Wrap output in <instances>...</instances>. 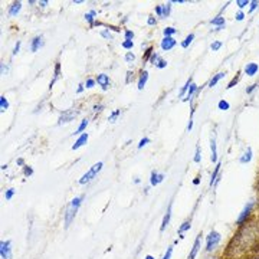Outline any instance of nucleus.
Returning <instances> with one entry per match:
<instances>
[{"label": "nucleus", "mask_w": 259, "mask_h": 259, "mask_svg": "<svg viewBox=\"0 0 259 259\" xmlns=\"http://www.w3.org/2000/svg\"><path fill=\"white\" fill-rule=\"evenodd\" d=\"M94 16H95V12L92 10V12H89V13H88V15L85 16V19L88 20V22H89L91 25H92V20H94Z\"/></svg>", "instance_id": "nucleus-34"}, {"label": "nucleus", "mask_w": 259, "mask_h": 259, "mask_svg": "<svg viewBox=\"0 0 259 259\" xmlns=\"http://www.w3.org/2000/svg\"><path fill=\"white\" fill-rule=\"evenodd\" d=\"M189 228H190V222H189V220H187V222H184L183 225L180 226V229H179V233H180V235H181V233H183L184 230H187Z\"/></svg>", "instance_id": "nucleus-31"}, {"label": "nucleus", "mask_w": 259, "mask_h": 259, "mask_svg": "<svg viewBox=\"0 0 259 259\" xmlns=\"http://www.w3.org/2000/svg\"><path fill=\"white\" fill-rule=\"evenodd\" d=\"M92 85H94V79H88L86 81V88H91Z\"/></svg>", "instance_id": "nucleus-49"}, {"label": "nucleus", "mask_w": 259, "mask_h": 259, "mask_svg": "<svg viewBox=\"0 0 259 259\" xmlns=\"http://www.w3.org/2000/svg\"><path fill=\"white\" fill-rule=\"evenodd\" d=\"M255 86H256V85H251V86H249V88H248V89H246V92H248V94H251L252 91L255 89Z\"/></svg>", "instance_id": "nucleus-53"}, {"label": "nucleus", "mask_w": 259, "mask_h": 259, "mask_svg": "<svg viewBox=\"0 0 259 259\" xmlns=\"http://www.w3.org/2000/svg\"><path fill=\"white\" fill-rule=\"evenodd\" d=\"M134 59H135V56L131 52H128L127 55H125V60H127V62H131V60H134Z\"/></svg>", "instance_id": "nucleus-40"}, {"label": "nucleus", "mask_w": 259, "mask_h": 259, "mask_svg": "<svg viewBox=\"0 0 259 259\" xmlns=\"http://www.w3.org/2000/svg\"><path fill=\"white\" fill-rule=\"evenodd\" d=\"M151 52H153V48H148V49H147V52H146V59L151 55Z\"/></svg>", "instance_id": "nucleus-52"}, {"label": "nucleus", "mask_w": 259, "mask_h": 259, "mask_svg": "<svg viewBox=\"0 0 259 259\" xmlns=\"http://www.w3.org/2000/svg\"><path fill=\"white\" fill-rule=\"evenodd\" d=\"M219 169H220V163H218L216 165V169H214L213 174H212V180H210V186H213V183L216 181V177H218V173H219Z\"/></svg>", "instance_id": "nucleus-24"}, {"label": "nucleus", "mask_w": 259, "mask_h": 259, "mask_svg": "<svg viewBox=\"0 0 259 259\" xmlns=\"http://www.w3.org/2000/svg\"><path fill=\"white\" fill-rule=\"evenodd\" d=\"M118 114H120V111H115V113H114L113 115L109 117V121H111V122H114V121H115V118L118 117Z\"/></svg>", "instance_id": "nucleus-44"}, {"label": "nucleus", "mask_w": 259, "mask_h": 259, "mask_svg": "<svg viewBox=\"0 0 259 259\" xmlns=\"http://www.w3.org/2000/svg\"><path fill=\"white\" fill-rule=\"evenodd\" d=\"M256 7H258V2H252L251 3V12H253Z\"/></svg>", "instance_id": "nucleus-47"}, {"label": "nucleus", "mask_w": 259, "mask_h": 259, "mask_svg": "<svg viewBox=\"0 0 259 259\" xmlns=\"http://www.w3.org/2000/svg\"><path fill=\"white\" fill-rule=\"evenodd\" d=\"M156 12H157V15L163 16V9H161V6H157V7H156Z\"/></svg>", "instance_id": "nucleus-50"}, {"label": "nucleus", "mask_w": 259, "mask_h": 259, "mask_svg": "<svg viewBox=\"0 0 259 259\" xmlns=\"http://www.w3.org/2000/svg\"><path fill=\"white\" fill-rule=\"evenodd\" d=\"M236 4L239 6L240 9H242V7H245V6H248V4H249V2H248V0H237V2H236Z\"/></svg>", "instance_id": "nucleus-36"}, {"label": "nucleus", "mask_w": 259, "mask_h": 259, "mask_svg": "<svg viewBox=\"0 0 259 259\" xmlns=\"http://www.w3.org/2000/svg\"><path fill=\"white\" fill-rule=\"evenodd\" d=\"M239 75H240V74H239V72H237V74H236V76H235V78H233L232 81H230V82H229V85L226 86V88H228V89H230V88H233V86H235V85H236L237 82H239Z\"/></svg>", "instance_id": "nucleus-25"}, {"label": "nucleus", "mask_w": 259, "mask_h": 259, "mask_svg": "<svg viewBox=\"0 0 259 259\" xmlns=\"http://www.w3.org/2000/svg\"><path fill=\"white\" fill-rule=\"evenodd\" d=\"M252 207H253V203H249L248 206L245 207L243 212H242V214H240L239 219H237V225H242V223L246 220V218L249 216V213H251V210H252Z\"/></svg>", "instance_id": "nucleus-6"}, {"label": "nucleus", "mask_w": 259, "mask_h": 259, "mask_svg": "<svg viewBox=\"0 0 259 259\" xmlns=\"http://www.w3.org/2000/svg\"><path fill=\"white\" fill-rule=\"evenodd\" d=\"M258 69H259V66L256 64H248L246 68H245V72H246V75L253 76L256 72H258Z\"/></svg>", "instance_id": "nucleus-10"}, {"label": "nucleus", "mask_w": 259, "mask_h": 259, "mask_svg": "<svg viewBox=\"0 0 259 259\" xmlns=\"http://www.w3.org/2000/svg\"><path fill=\"white\" fill-rule=\"evenodd\" d=\"M122 46L125 49H131L134 46V43H132V41H125V42H122Z\"/></svg>", "instance_id": "nucleus-37"}, {"label": "nucleus", "mask_w": 259, "mask_h": 259, "mask_svg": "<svg viewBox=\"0 0 259 259\" xmlns=\"http://www.w3.org/2000/svg\"><path fill=\"white\" fill-rule=\"evenodd\" d=\"M163 179H164L163 174H158V173H156V171L151 173V184H153V186H156V184H158L160 181H163Z\"/></svg>", "instance_id": "nucleus-15"}, {"label": "nucleus", "mask_w": 259, "mask_h": 259, "mask_svg": "<svg viewBox=\"0 0 259 259\" xmlns=\"http://www.w3.org/2000/svg\"><path fill=\"white\" fill-rule=\"evenodd\" d=\"M82 199H84V196H79V197H75V199L72 200L71 206H74V207H76V209H78V207H79V204H81V202H82Z\"/></svg>", "instance_id": "nucleus-27"}, {"label": "nucleus", "mask_w": 259, "mask_h": 259, "mask_svg": "<svg viewBox=\"0 0 259 259\" xmlns=\"http://www.w3.org/2000/svg\"><path fill=\"white\" fill-rule=\"evenodd\" d=\"M190 85H192V78H190V79H187V82H186V85H184L183 88H181V91H180V97L184 94V92H186V91H187V88H189Z\"/></svg>", "instance_id": "nucleus-32"}, {"label": "nucleus", "mask_w": 259, "mask_h": 259, "mask_svg": "<svg viewBox=\"0 0 259 259\" xmlns=\"http://www.w3.org/2000/svg\"><path fill=\"white\" fill-rule=\"evenodd\" d=\"M148 141H150V140H148V138H143V140H141V141H140V144H138V148H141V147H143V146H146V144L148 143Z\"/></svg>", "instance_id": "nucleus-43"}, {"label": "nucleus", "mask_w": 259, "mask_h": 259, "mask_svg": "<svg viewBox=\"0 0 259 259\" xmlns=\"http://www.w3.org/2000/svg\"><path fill=\"white\" fill-rule=\"evenodd\" d=\"M0 253H2V259H10L12 258V253H10V240L2 242V249H0Z\"/></svg>", "instance_id": "nucleus-4"}, {"label": "nucleus", "mask_w": 259, "mask_h": 259, "mask_svg": "<svg viewBox=\"0 0 259 259\" xmlns=\"http://www.w3.org/2000/svg\"><path fill=\"white\" fill-rule=\"evenodd\" d=\"M251 158H252V148H248L245 156L240 158V163H248V161H251Z\"/></svg>", "instance_id": "nucleus-20"}, {"label": "nucleus", "mask_w": 259, "mask_h": 259, "mask_svg": "<svg viewBox=\"0 0 259 259\" xmlns=\"http://www.w3.org/2000/svg\"><path fill=\"white\" fill-rule=\"evenodd\" d=\"M173 33H176V29H174V27H165L164 29V36L165 38H171Z\"/></svg>", "instance_id": "nucleus-28"}, {"label": "nucleus", "mask_w": 259, "mask_h": 259, "mask_svg": "<svg viewBox=\"0 0 259 259\" xmlns=\"http://www.w3.org/2000/svg\"><path fill=\"white\" fill-rule=\"evenodd\" d=\"M194 161L199 163L200 161V153H199V147L196 148V156H194Z\"/></svg>", "instance_id": "nucleus-42"}, {"label": "nucleus", "mask_w": 259, "mask_h": 259, "mask_svg": "<svg viewBox=\"0 0 259 259\" xmlns=\"http://www.w3.org/2000/svg\"><path fill=\"white\" fill-rule=\"evenodd\" d=\"M170 216H171V206H169V209H167V213H165L164 219H163V223H161V228H160V230H164L165 228H167V225H169L170 222Z\"/></svg>", "instance_id": "nucleus-13"}, {"label": "nucleus", "mask_w": 259, "mask_h": 259, "mask_svg": "<svg viewBox=\"0 0 259 259\" xmlns=\"http://www.w3.org/2000/svg\"><path fill=\"white\" fill-rule=\"evenodd\" d=\"M196 89H197V85L192 84V85H190V89H189V92H187V99H190V98L193 97V94L196 92Z\"/></svg>", "instance_id": "nucleus-29"}, {"label": "nucleus", "mask_w": 259, "mask_h": 259, "mask_svg": "<svg viewBox=\"0 0 259 259\" xmlns=\"http://www.w3.org/2000/svg\"><path fill=\"white\" fill-rule=\"evenodd\" d=\"M193 39H194V35H193V33H190V35L187 36V38L184 39V42L181 43V46H183V48H187V46L190 45V43H192V41H193Z\"/></svg>", "instance_id": "nucleus-22"}, {"label": "nucleus", "mask_w": 259, "mask_h": 259, "mask_svg": "<svg viewBox=\"0 0 259 259\" xmlns=\"http://www.w3.org/2000/svg\"><path fill=\"white\" fill-rule=\"evenodd\" d=\"M102 36H104V38H108V39H111V35H109L108 32H105V30H104V32H102Z\"/></svg>", "instance_id": "nucleus-54"}, {"label": "nucleus", "mask_w": 259, "mask_h": 259, "mask_svg": "<svg viewBox=\"0 0 259 259\" xmlns=\"http://www.w3.org/2000/svg\"><path fill=\"white\" fill-rule=\"evenodd\" d=\"M13 193H15V192H13V189L7 190V192H6V199H7V200H9V199H12V196H13Z\"/></svg>", "instance_id": "nucleus-45"}, {"label": "nucleus", "mask_w": 259, "mask_h": 259, "mask_svg": "<svg viewBox=\"0 0 259 259\" xmlns=\"http://www.w3.org/2000/svg\"><path fill=\"white\" fill-rule=\"evenodd\" d=\"M212 25H218V27H220V26H223V25H225V19H223V17H220V16H218L216 19L212 20Z\"/></svg>", "instance_id": "nucleus-23"}, {"label": "nucleus", "mask_w": 259, "mask_h": 259, "mask_svg": "<svg viewBox=\"0 0 259 259\" xmlns=\"http://www.w3.org/2000/svg\"><path fill=\"white\" fill-rule=\"evenodd\" d=\"M151 62H153L154 65H157L158 68H164L165 65H167V62H165V60H163L161 58L157 55V53H153V55H151Z\"/></svg>", "instance_id": "nucleus-9"}, {"label": "nucleus", "mask_w": 259, "mask_h": 259, "mask_svg": "<svg viewBox=\"0 0 259 259\" xmlns=\"http://www.w3.org/2000/svg\"><path fill=\"white\" fill-rule=\"evenodd\" d=\"M86 124H88V120H84L82 122H81V125H79V127H78V130H76V132H75V134H79V132H82L84 130H85Z\"/></svg>", "instance_id": "nucleus-30"}, {"label": "nucleus", "mask_w": 259, "mask_h": 259, "mask_svg": "<svg viewBox=\"0 0 259 259\" xmlns=\"http://www.w3.org/2000/svg\"><path fill=\"white\" fill-rule=\"evenodd\" d=\"M154 23H156L154 17H150V19H148V25H154Z\"/></svg>", "instance_id": "nucleus-55"}, {"label": "nucleus", "mask_w": 259, "mask_h": 259, "mask_svg": "<svg viewBox=\"0 0 259 259\" xmlns=\"http://www.w3.org/2000/svg\"><path fill=\"white\" fill-rule=\"evenodd\" d=\"M97 82L99 84V85H101L104 89H107V88H108V85H109V78L105 75V74H101V75H98Z\"/></svg>", "instance_id": "nucleus-8"}, {"label": "nucleus", "mask_w": 259, "mask_h": 259, "mask_svg": "<svg viewBox=\"0 0 259 259\" xmlns=\"http://www.w3.org/2000/svg\"><path fill=\"white\" fill-rule=\"evenodd\" d=\"M220 242V235L218 232H210V235L207 236V245H206V251H213L218 243Z\"/></svg>", "instance_id": "nucleus-2"}, {"label": "nucleus", "mask_w": 259, "mask_h": 259, "mask_svg": "<svg viewBox=\"0 0 259 259\" xmlns=\"http://www.w3.org/2000/svg\"><path fill=\"white\" fill-rule=\"evenodd\" d=\"M210 148H212V161L214 163L216 160H218V153H216V141H214V137H212Z\"/></svg>", "instance_id": "nucleus-17"}, {"label": "nucleus", "mask_w": 259, "mask_h": 259, "mask_svg": "<svg viewBox=\"0 0 259 259\" xmlns=\"http://www.w3.org/2000/svg\"><path fill=\"white\" fill-rule=\"evenodd\" d=\"M32 173H33V170L30 169V167H26V169H25V174H26V176H30Z\"/></svg>", "instance_id": "nucleus-48"}, {"label": "nucleus", "mask_w": 259, "mask_h": 259, "mask_svg": "<svg viewBox=\"0 0 259 259\" xmlns=\"http://www.w3.org/2000/svg\"><path fill=\"white\" fill-rule=\"evenodd\" d=\"M88 141V134H82L81 137H79L78 140H76V143L72 146V150H76V148H79L81 146H84V144Z\"/></svg>", "instance_id": "nucleus-12"}, {"label": "nucleus", "mask_w": 259, "mask_h": 259, "mask_svg": "<svg viewBox=\"0 0 259 259\" xmlns=\"http://www.w3.org/2000/svg\"><path fill=\"white\" fill-rule=\"evenodd\" d=\"M200 237H202V235H199V236H197V239H196L194 245H193L192 252H190V255H189V259H194L196 253L199 252V248H200Z\"/></svg>", "instance_id": "nucleus-11"}, {"label": "nucleus", "mask_w": 259, "mask_h": 259, "mask_svg": "<svg viewBox=\"0 0 259 259\" xmlns=\"http://www.w3.org/2000/svg\"><path fill=\"white\" fill-rule=\"evenodd\" d=\"M132 38H134V33H132L131 30H127L125 32V41H131Z\"/></svg>", "instance_id": "nucleus-38"}, {"label": "nucleus", "mask_w": 259, "mask_h": 259, "mask_svg": "<svg viewBox=\"0 0 259 259\" xmlns=\"http://www.w3.org/2000/svg\"><path fill=\"white\" fill-rule=\"evenodd\" d=\"M223 76H225V74H223V72H220V74H218V75H214L213 78H212V81L209 82V85H210V86H214L216 84L219 82V81H220L222 78H223Z\"/></svg>", "instance_id": "nucleus-19"}, {"label": "nucleus", "mask_w": 259, "mask_h": 259, "mask_svg": "<svg viewBox=\"0 0 259 259\" xmlns=\"http://www.w3.org/2000/svg\"><path fill=\"white\" fill-rule=\"evenodd\" d=\"M59 69H60V65H59V64H56V66H55V76H53L52 82H50V86H52L53 84L56 82V79L59 78Z\"/></svg>", "instance_id": "nucleus-26"}, {"label": "nucleus", "mask_w": 259, "mask_h": 259, "mask_svg": "<svg viewBox=\"0 0 259 259\" xmlns=\"http://www.w3.org/2000/svg\"><path fill=\"white\" fill-rule=\"evenodd\" d=\"M220 46H222V43H220V42H214V43H212V46H210V48H212V50H218V49L220 48Z\"/></svg>", "instance_id": "nucleus-41"}, {"label": "nucleus", "mask_w": 259, "mask_h": 259, "mask_svg": "<svg viewBox=\"0 0 259 259\" xmlns=\"http://www.w3.org/2000/svg\"><path fill=\"white\" fill-rule=\"evenodd\" d=\"M102 169V161H99V163H97V164H94L92 167H91V170L88 173H85L82 177H81V180H79V183L81 184H85V183H88V181H91L92 179L95 177V174H97L99 170Z\"/></svg>", "instance_id": "nucleus-1"}, {"label": "nucleus", "mask_w": 259, "mask_h": 259, "mask_svg": "<svg viewBox=\"0 0 259 259\" xmlns=\"http://www.w3.org/2000/svg\"><path fill=\"white\" fill-rule=\"evenodd\" d=\"M242 19H243V13H242V12H239V13L236 15V20H242Z\"/></svg>", "instance_id": "nucleus-51"}, {"label": "nucleus", "mask_w": 259, "mask_h": 259, "mask_svg": "<svg viewBox=\"0 0 259 259\" xmlns=\"http://www.w3.org/2000/svg\"><path fill=\"white\" fill-rule=\"evenodd\" d=\"M43 45V39L41 38V36H38V38H35L33 39V42H32V52H36V50H38L39 48H41V46Z\"/></svg>", "instance_id": "nucleus-14"}, {"label": "nucleus", "mask_w": 259, "mask_h": 259, "mask_svg": "<svg viewBox=\"0 0 259 259\" xmlns=\"http://www.w3.org/2000/svg\"><path fill=\"white\" fill-rule=\"evenodd\" d=\"M219 108L223 109V111H226V109H229V104H228L226 101H223V99H222V101L219 102Z\"/></svg>", "instance_id": "nucleus-33"}, {"label": "nucleus", "mask_w": 259, "mask_h": 259, "mask_svg": "<svg viewBox=\"0 0 259 259\" xmlns=\"http://www.w3.org/2000/svg\"><path fill=\"white\" fill-rule=\"evenodd\" d=\"M169 13H170V4H165V6H163V17L169 16Z\"/></svg>", "instance_id": "nucleus-35"}, {"label": "nucleus", "mask_w": 259, "mask_h": 259, "mask_svg": "<svg viewBox=\"0 0 259 259\" xmlns=\"http://www.w3.org/2000/svg\"><path fill=\"white\" fill-rule=\"evenodd\" d=\"M76 115H78V109H68V111H65V113L59 117V124L69 122V121H72Z\"/></svg>", "instance_id": "nucleus-3"}, {"label": "nucleus", "mask_w": 259, "mask_h": 259, "mask_svg": "<svg viewBox=\"0 0 259 259\" xmlns=\"http://www.w3.org/2000/svg\"><path fill=\"white\" fill-rule=\"evenodd\" d=\"M146 259H154V258H153V256H150V255H148V256H146Z\"/></svg>", "instance_id": "nucleus-56"}, {"label": "nucleus", "mask_w": 259, "mask_h": 259, "mask_svg": "<svg viewBox=\"0 0 259 259\" xmlns=\"http://www.w3.org/2000/svg\"><path fill=\"white\" fill-rule=\"evenodd\" d=\"M7 107H9V104H7V101H6V98H4V97H0V111H2V113H4V111L7 109Z\"/></svg>", "instance_id": "nucleus-21"}, {"label": "nucleus", "mask_w": 259, "mask_h": 259, "mask_svg": "<svg viewBox=\"0 0 259 259\" xmlns=\"http://www.w3.org/2000/svg\"><path fill=\"white\" fill-rule=\"evenodd\" d=\"M147 78H148V74H147L146 71L141 74V76H140V81H138V89H143L144 85H146L147 82Z\"/></svg>", "instance_id": "nucleus-18"}, {"label": "nucleus", "mask_w": 259, "mask_h": 259, "mask_svg": "<svg viewBox=\"0 0 259 259\" xmlns=\"http://www.w3.org/2000/svg\"><path fill=\"white\" fill-rule=\"evenodd\" d=\"M174 45H176V41L173 38H164L161 41V49L163 50H170L171 48H174Z\"/></svg>", "instance_id": "nucleus-7"}, {"label": "nucleus", "mask_w": 259, "mask_h": 259, "mask_svg": "<svg viewBox=\"0 0 259 259\" xmlns=\"http://www.w3.org/2000/svg\"><path fill=\"white\" fill-rule=\"evenodd\" d=\"M19 49H20V42H17L16 46H15V50H13V55H16V53L19 52Z\"/></svg>", "instance_id": "nucleus-46"}, {"label": "nucleus", "mask_w": 259, "mask_h": 259, "mask_svg": "<svg viewBox=\"0 0 259 259\" xmlns=\"http://www.w3.org/2000/svg\"><path fill=\"white\" fill-rule=\"evenodd\" d=\"M20 7H22V3H20V2H16V3H13V4H12V7H10V10H9V15H10V16L17 15V13H19V10H20Z\"/></svg>", "instance_id": "nucleus-16"}, {"label": "nucleus", "mask_w": 259, "mask_h": 259, "mask_svg": "<svg viewBox=\"0 0 259 259\" xmlns=\"http://www.w3.org/2000/svg\"><path fill=\"white\" fill-rule=\"evenodd\" d=\"M76 207H74V206H69V209L66 210V214H65V226H69L71 225V222H72V219L75 218V213H76Z\"/></svg>", "instance_id": "nucleus-5"}, {"label": "nucleus", "mask_w": 259, "mask_h": 259, "mask_svg": "<svg viewBox=\"0 0 259 259\" xmlns=\"http://www.w3.org/2000/svg\"><path fill=\"white\" fill-rule=\"evenodd\" d=\"M171 252H173V246H170V248L167 249V252H165V255H164L163 259H170L171 258Z\"/></svg>", "instance_id": "nucleus-39"}]
</instances>
